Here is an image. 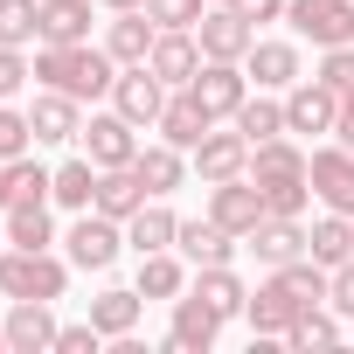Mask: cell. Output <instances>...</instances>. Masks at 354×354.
<instances>
[{
	"label": "cell",
	"instance_id": "1",
	"mask_svg": "<svg viewBox=\"0 0 354 354\" xmlns=\"http://www.w3.org/2000/svg\"><path fill=\"white\" fill-rule=\"evenodd\" d=\"M118 70H125V63H118L111 49H91V42H70V49H63V42H42V49H35V77H42L49 91H70L77 104L104 97V91L118 84Z\"/></svg>",
	"mask_w": 354,
	"mask_h": 354
},
{
	"label": "cell",
	"instance_id": "2",
	"mask_svg": "<svg viewBox=\"0 0 354 354\" xmlns=\"http://www.w3.org/2000/svg\"><path fill=\"white\" fill-rule=\"evenodd\" d=\"M70 292V264L49 250H0V299H63Z\"/></svg>",
	"mask_w": 354,
	"mask_h": 354
},
{
	"label": "cell",
	"instance_id": "3",
	"mask_svg": "<svg viewBox=\"0 0 354 354\" xmlns=\"http://www.w3.org/2000/svg\"><path fill=\"white\" fill-rule=\"evenodd\" d=\"M63 243H70V264L77 271H111L118 250H125V223L104 216V209H77V223H70Z\"/></svg>",
	"mask_w": 354,
	"mask_h": 354
},
{
	"label": "cell",
	"instance_id": "4",
	"mask_svg": "<svg viewBox=\"0 0 354 354\" xmlns=\"http://www.w3.org/2000/svg\"><path fill=\"white\" fill-rule=\"evenodd\" d=\"M195 42H202L209 63H243L250 42H257V21H250L243 8H209V15L195 21Z\"/></svg>",
	"mask_w": 354,
	"mask_h": 354
},
{
	"label": "cell",
	"instance_id": "5",
	"mask_svg": "<svg viewBox=\"0 0 354 354\" xmlns=\"http://www.w3.org/2000/svg\"><path fill=\"white\" fill-rule=\"evenodd\" d=\"M285 21L313 49H340V42H354V0H292Z\"/></svg>",
	"mask_w": 354,
	"mask_h": 354
},
{
	"label": "cell",
	"instance_id": "6",
	"mask_svg": "<svg viewBox=\"0 0 354 354\" xmlns=\"http://www.w3.org/2000/svg\"><path fill=\"white\" fill-rule=\"evenodd\" d=\"M195 97H202V111L223 125V118H236L243 111V97H250V70L243 63H209L202 56V70H195V84H188Z\"/></svg>",
	"mask_w": 354,
	"mask_h": 354
},
{
	"label": "cell",
	"instance_id": "7",
	"mask_svg": "<svg viewBox=\"0 0 354 354\" xmlns=\"http://www.w3.org/2000/svg\"><path fill=\"white\" fill-rule=\"evenodd\" d=\"M333 125H340V91H326L319 77H299V84L285 91V132L319 139V132H333Z\"/></svg>",
	"mask_w": 354,
	"mask_h": 354
},
{
	"label": "cell",
	"instance_id": "8",
	"mask_svg": "<svg viewBox=\"0 0 354 354\" xmlns=\"http://www.w3.org/2000/svg\"><path fill=\"white\" fill-rule=\"evenodd\" d=\"M209 216H216L230 236H250V230H257L271 209H264V188L236 174V181H209Z\"/></svg>",
	"mask_w": 354,
	"mask_h": 354
},
{
	"label": "cell",
	"instance_id": "9",
	"mask_svg": "<svg viewBox=\"0 0 354 354\" xmlns=\"http://www.w3.org/2000/svg\"><path fill=\"white\" fill-rule=\"evenodd\" d=\"M111 111H125L132 125H160V111H167V84H160L146 63H125L118 84H111Z\"/></svg>",
	"mask_w": 354,
	"mask_h": 354
},
{
	"label": "cell",
	"instance_id": "10",
	"mask_svg": "<svg viewBox=\"0 0 354 354\" xmlns=\"http://www.w3.org/2000/svg\"><path fill=\"white\" fill-rule=\"evenodd\" d=\"M139 125L125 118V111H97L77 139H84V160H97V167H132L139 160V139H132Z\"/></svg>",
	"mask_w": 354,
	"mask_h": 354
},
{
	"label": "cell",
	"instance_id": "11",
	"mask_svg": "<svg viewBox=\"0 0 354 354\" xmlns=\"http://www.w3.org/2000/svg\"><path fill=\"white\" fill-rule=\"evenodd\" d=\"M146 70H153L167 91H188V84H195V70H202V42H195V28H160V42H153Z\"/></svg>",
	"mask_w": 354,
	"mask_h": 354
},
{
	"label": "cell",
	"instance_id": "12",
	"mask_svg": "<svg viewBox=\"0 0 354 354\" xmlns=\"http://www.w3.org/2000/svg\"><path fill=\"white\" fill-rule=\"evenodd\" d=\"M216 333H223V313H216L202 292H181V299H174V333H167L174 354H209Z\"/></svg>",
	"mask_w": 354,
	"mask_h": 354
},
{
	"label": "cell",
	"instance_id": "13",
	"mask_svg": "<svg viewBox=\"0 0 354 354\" xmlns=\"http://www.w3.org/2000/svg\"><path fill=\"white\" fill-rule=\"evenodd\" d=\"M243 313H250V333H257V340H271V333L285 340V326H292V319H299L306 306H299V292H292V285H285V278L271 271V278H264V285L250 292V306H243Z\"/></svg>",
	"mask_w": 354,
	"mask_h": 354
},
{
	"label": "cell",
	"instance_id": "14",
	"mask_svg": "<svg viewBox=\"0 0 354 354\" xmlns=\"http://www.w3.org/2000/svg\"><path fill=\"white\" fill-rule=\"evenodd\" d=\"M306 174H313V195H319L326 209L354 216V153H347V146H319Z\"/></svg>",
	"mask_w": 354,
	"mask_h": 354
},
{
	"label": "cell",
	"instance_id": "15",
	"mask_svg": "<svg viewBox=\"0 0 354 354\" xmlns=\"http://www.w3.org/2000/svg\"><path fill=\"white\" fill-rule=\"evenodd\" d=\"M0 326H8V347H15V354H49V347H56V313H49V299H15Z\"/></svg>",
	"mask_w": 354,
	"mask_h": 354
},
{
	"label": "cell",
	"instance_id": "16",
	"mask_svg": "<svg viewBox=\"0 0 354 354\" xmlns=\"http://www.w3.org/2000/svg\"><path fill=\"white\" fill-rule=\"evenodd\" d=\"M250 250H257V264H271V271H285L292 257H306V223L299 216H264L250 236H243Z\"/></svg>",
	"mask_w": 354,
	"mask_h": 354
},
{
	"label": "cell",
	"instance_id": "17",
	"mask_svg": "<svg viewBox=\"0 0 354 354\" xmlns=\"http://www.w3.org/2000/svg\"><path fill=\"white\" fill-rule=\"evenodd\" d=\"M209 125H216V118H209V111H202V97H195V91H174V97H167V111H160V125H153V132H160V139H167V146H181V153H195V146H202V139H209Z\"/></svg>",
	"mask_w": 354,
	"mask_h": 354
},
{
	"label": "cell",
	"instance_id": "18",
	"mask_svg": "<svg viewBox=\"0 0 354 354\" xmlns=\"http://www.w3.org/2000/svg\"><path fill=\"white\" fill-rule=\"evenodd\" d=\"M195 167H202V181H236V174H250V139L230 125V132H216L209 125V139L195 146Z\"/></svg>",
	"mask_w": 354,
	"mask_h": 354
},
{
	"label": "cell",
	"instance_id": "19",
	"mask_svg": "<svg viewBox=\"0 0 354 354\" xmlns=\"http://www.w3.org/2000/svg\"><path fill=\"white\" fill-rule=\"evenodd\" d=\"M174 250H181V257L202 271V264H230V257H236V236H230L216 216H195V223L174 230Z\"/></svg>",
	"mask_w": 354,
	"mask_h": 354
},
{
	"label": "cell",
	"instance_id": "20",
	"mask_svg": "<svg viewBox=\"0 0 354 354\" xmlns=\"http://www.w3.org/2000/svg\"><path fill=\"white\" fill-rule=\"evenodd\" d=\"M153 42H160V21H153L146 8H118V15H111V28H104V49H111L118 63H146V56H153Z\"/></svg>",
	"mask_w": 354,
	"mask_h": 354
},
{
	"label": "cell",
	"instance_id": "21",
	"mask_svg": "<svg viewBox=\"0 0 354 354\" xmlns=\"http://www.w3.org/2000/svg\"><path fill=\"white\" fill-rule=\"evenodd\" d=\"M28 125H35V146H56V139H77L84 132V118H77V97L70 91H35V104H28Z\"/></svg>",
	"mask_w": 354,
	"mask_h": 354
},
{
	"label": "cell",
	"instance_id": "22",
	"mask_svg": "<svg viewBox=\"0 0 354 354\" xmlns=\"http://www.w3.org/2000/svg\"><path fill=\"white\" fill-rule=\"evenodd\" d=\"M146 202H153V195H146V181H139L132 167H97V202H91V209H104V216L132 223Z\"/></svg>",
	"mask_w": 354,
	"mask_h": 354
},
{
	"label": "cell",
	"instance_id": "23",
	"mask_svg": "<svg viewBox=\"0 0 354 354\" xmlns=\"http://www.w3.org/2000/svg\"><path fill=\"white\" fill-rule=\"evenodd\" d=\"M306 257H313V264H326V271H340V264L354 257V216L326 209V216L306 230Z\"/></svg>",
	"mask_w": 354,
	"mask_h": 354
},
{
	"label": "cell",
	"instance_id": "24",
	"mask_svg": "<svg viewBox=\"0 0 354 354\" xmlns=\"http://www.w3.org/2000/svg\"><path fill=\"white\" fill-rule=\"evenodd\" d=\"M243 70L257 77V91H292L299 84V49L292 42H250Z\"/></svg>",
	"mask_w": 354,
	"mask_h": 354
},
{
	"label": "cell",
	"instance_id": "25",
	"mask_svg": "<svg viewBox=\"0 0 354 354\" xmlns=\"http://www.w3.org/2000/svg\"><path fill=\"white\" fill-rule=\"evenodd\" d=\"M174 230H181V216L167 209V195H153V202L125 223V243H132L139 257H146V250H174Z\"/></svg>",
	"mask_w": 354,
	"mask_h": 354
},
{
	"label": "cell",
	"instance_id": "26",
	"mask_svg": "<svg viewBox=\"0 0 354 354\" xmlns=\"http://www.w3.org/2000/svg\"><path fill=\"white\" fill-rule=\"evenodd\" d=\"M132 174L146 181V195H174L181 188V174H188V160H181V146H139V160H132Z\"/></svg>",
	"mask_w": 354,
	"mask_h": 354
},
{
	"label": "cell",
	"instance_id": "27",
	"mask_svg": "<svg viewBox=\"0 0 354 354\" xmlns=\"http://www.w3.org/2000/svg\"><path fill=\"white\" fill-rule=\"evenodd\" d=\"M139 306H146V299H139V285H132V292H125V285H111V292H97V299H91V326H97L104 340H118V333H132V326H139Z\"/></svg>",
	"mask_w": 354,
	"mask_h": 354
},
{
	"label": "cell",
	"instance_id": "28",
	"mask_svg": "<svg viewBox=\"0 0 354 354\" xmlns=\"http://www.w3.org/2000/svg\"><path fill=\"white\" fill-rule=\"evenodd\" d=\"M8 243H15V250H49V243H56L49 202H8Z\"/></svg>",
	"mask_w": 354,
	"mask_h": 354
},
{
	"label": "cell",
	"instance_id": "29",
	"mask_svg": "<svg viewBox=\"0 0 354 354\" xmlns=\"http://www.w3.org/2000/svg\"><path fill=\"white\" fill-rule=\"evenodd\" d=\"M188 292H202V299H209V306H216V313H223V319H236V313H243V306H250V292H243V278H236V271H230V264H202V271H195V285H188Z\"/></svg>",
	"mask_w": 354,
	"mask_h": 354
},
{
	"label": "cell",
	"instance_id": "30",
	"mask_svg": "<svg viewBox=\"0 0 354 354\" xmlns=\"http://www.w3.org/2000/svg\"><path fill=\"white\" fill-rule=\"evenodd\" d=\"M188 292V271L174 250H146L139 257V299H181Z\"/></svg>",
	"mask_w": 354,
	"mask_h": 354
},
{
	"label": "cell",
	"instance_id": "31",
	"mask_svg": "<svg viewBox=\"0 0 354 354\" xmlns=\"http://www.w3.org/2000/svg\"><path fill=\"white\" fill-rule=\"evenodd\" d=\"M42 42V0H0V49Z\"/></svg>",
	"mask_w": 354,
	"mask_h": 354
},
{
	"label": "cell",
	"instance_id": "32",
	"mask_svg": "<svg viewBox=\"0 0 354 354\" xmlns=\"http://www.w3.org/2000/svg\"><path fill=\"white\" fill-rule=\"evenodd\" d=\"M56 202L63 209H91L97 202V160H63L56 167Z\"/></svg>",
	"mask_w": 354,
	"mask_h": 354
},
{
	"label": "cell",
	"instance_id": "33",
	"mask_svg": "<svg viewBox=\"0 0 354 354\" xmlns=\"http://www.w3.org/2000/svg\"><path fill=\"white\" fill-rule=\"evenodd\" d=\"M230 125H236L250 146H264V139H278V132H285V104H271V97H243V111H236Z\"/></svg>",
	"mask_w": 354,
	"mask_h": 354
},
{
	"label": "cell",
	"instance_id": "34",
	"mask_svg": "<svg viewBox=\"0 0 354 354\" xmlns=\"http://www.w3.org/2000/svg\"><path fill=\"white\" fill-rule=\"evenodd\" d=\"M285 340H292L299 354H313V347H340V319H333L326 306H313V313H299V319L285 326Z\"/></svg>",
	"mask_w": 354,
	"mask_h": 354
},
{
	"label": "cell",
	"instance_id": "35",
	"mask_svg": "<svg viewBox=\"0 0 354 354\" xmlns=\"http://www.w3.org/2000/svg\"><path fill=\"white\" fill-rule=\"evenodd\" d=\"M42 42H91V0H77V8H42Z\"/></svg>",
	"mask_w": 354,
	"mask_h": 354
},
{
	"label": "cell",
	"instance_id": "36",
	"mask_svg": "<svg viewBox=\"0 0 354 354\" xmlns=\"http://www.w3.org/2000/svg\"><path fill=\"white\" fill-rule=\"evenodd\" d=\"M15 202H56V174L42 167V160H15Z\"/></svg>",
	"mask_w": 354,
	"mask_h": 354
},
{
	"label": "cell",
	"instance_id": "37",
	"mask_svg": "<svg viewBox=\"0 0 354 354\" xmlns=\"http://www.w3.org/2000/svg\"><path fill=\"white\" fill-rule=\"evenodd\" d=\"M319 84L326 91H354V42H340V49H319Z\"/></svg>",
	"mask_w": 354,
	"mask_h": 354
},
{
	"label": "cell",
	"instance_id": "38",
	"mask_svg": "<svg viewBox=\"0 0 354 354\" xmlns=\"http://www.w3.org/2000/svg\"><path fill=\"white\" fill-rule=\"evenodd\" d=\"M35 146V125H28V111H8L0 104V160H21Z\"/></svg>",
	"mask_w": 354,
	"mask_h": 354
},
{
	"label": "cell",
	"instance_id": "39",
	"mask_svg": "<svg viewBox=\"0 0 354 354\" xmlns=\"http://www.w3.org/2000/svg\"><path fill=\"white\" fill-rule=\"evenodd\" d=\"M146 15H153L160 28H195V21L209 15V0H146Z\"/></svg>",
	"mask_w": 354,
	"mask_h": 354
},
{
	"label": "cell",
	"instance_id": "40",
	"mask_svg": "<svg viewBox=\"0 0 354 354\" xmlns=\"http://www.w3.org/2000/svg\"><path fill=\"white\" fill-rule=\"evenodd\" d=\"M21 84H35V63H28L21 49H0V104H8Z\"/></svg>",
	"mask_w": 354,
	"mask_h": 354
},
{
	"label": "cell",
	"instance_id": "41",
	"mask_svg": "<svg viewBox=\"0 0 354 354\" xmlns=\"http://www.w3.org/2000/svg\"><path fill=\"white\" fill-rule=\"evenodd\" d=\"M104 347V333L84 319V326H56V354H97Z\"/></svg>",
	"mask_w": 354,
	"mask_h": 354
},
{
	"label": "cell",
	"instance_id": "42",
	"mask_svg": "<svg viewBox=\"0 0 354 354\" xmlns=\"http://www.w3.org/2000/svg\"><path fill=\"white\" fill-rule=\"evenodd\" d=\"M326 306H333L340 319H354V257H347V264L333 271V292H326Z\"/></svg>",
	"mask_w": 354,
	"mask_h": 354
},
{
	"label": "cell",
	"instance_id": "43",
	"mask_svg": "<svg viewBox=\"0 0 354 354\" xmlns=\"http://www.w3.org/2000/svg\"><path fill=\"white\" fill-rule=\"evenodd\" d=\"M236 8H243L250 21H285V8H292V0H236Z\"/></svg>",
	"mask_w": 354,
	"mask_h": 354
},
{
	"label": "cell",
	"instance_id": "44",
	"mask_svg": "<svg viewBox=\"0 0 354 354\" xmlns=\"http://www.w3.org/2000/svg\"><path fill=\"white\" fill-rule=\"evenodd\" d=\"M333 139H340V146H347V153H354V91H347V97H340V125H333Z\"/></svg>",
	"mask_w": 354,
	"mask_h": 354
},
{
	"label": "cell",
	"instance_id": "45",
	"mask_svg": "<svg viewBox=\"0 0 354 354\" xmlns=\"http://www.w3.org/2000/svg\"><path fill=\"white\" fill-rule=\"evenodd\" d=\"M15 202V160H0V209Z\"/></svg>",
	"mask_w": 354,
	"mask_h": 354
},
{
	"label": "cell",
	"instance_id": "46",
	"mask_svg": "<svg viewBox=\"0 0 354 354\" xmlns=\"http://www.w3.org/2000/svg\"><path fill=\"white\" fill-rule=\"evenodd\" d=\"M104 8H111V15H118V8H146V0H104Z\"/></svg>",
	"mask_w": 354,
	"mask_h": 354
},
{
	"label": "cell",
	"instance_id": "47",
	"mask_svg": "<svg viewBox=\"0 0 354 354\" xmlns=\"http://www.w3.org/2000/svg\"><path fill=\"white\" fill-rule=\"evenodd\" d=\"M42 8H77V0H42Z\"/></svg>",
	"mask_w": 354,
	"mask_h": 354
},
{
	"label": "cell",
	"instance_id": "48",
	"mask_svg": "<svg viewBox=\"0 0 354 354\" xmlns=\"http://www.w3.org/2000/svg\"><path fill=\"white\" fill-rule=\"evenodd\" d=\"M209 8H236V0H209Z\"/></svg>",
	"mask_w": 354,
	"mask_h": 354
},
{
	"label": "cell",
	"instance_id": "49",
	"mask_svg": "<svg viewBox=\"0 0 354 354\" xmlns=\"http://www.w3.org/2000/svg\"><path fill=\"white\" fill-rule=\"evenodd\" d=\"M0 347H8V326H0Z\"/></svg>",
	"mask_w": 354,
	"mask_h": 354
},
{
	"label": "cell",
	"instance_id": "50",
	"mask_svg": "<svg viewBox=\"0 0 354 354\" xmlns=\"http://www.w3.org/2000/svg\"><path fill=\"white\" fill-rule=\"evenodd\" d=\"M0 243H8V230H0Z\"/></svg>",
	"mask_w": 354,
	"mask_h": 354
}]
</instances>
